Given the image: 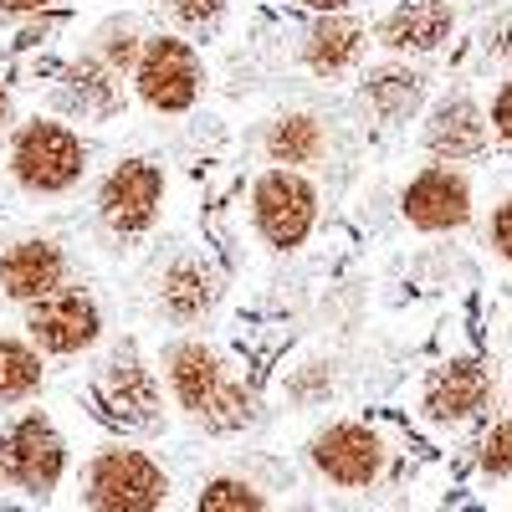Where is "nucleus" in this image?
<instances>
[{
    "label": "nucleus",
    "instance_id": "f257e3e1",
    "mask_svg": "<svg viewBox=\"0 0 512 512\" xmlns=\"http://www.w3.org/2000/svg\"><path fill=\"white\" fill-rule=\"evenodd\" d=\"M164 492V472L139 451H103L88 472V502L103 512H149Z\"/></svg>",
    "mask_w": 512,
    "mask_h": 512
},
{
    "label": "nucleus",
    "instance_id": "f03ea898",
    "mask_svg": "<svg viewBox=\"0 0 512 512\" xmlns=\"http://www.w3.org/2000/svg\"><path fill=\"white\" fill-rule=\"evenodd\" d=\"M16 180L36 195H57L82 175V144L67 134L62 123H26L16 139Z\"/></svg>",
    "mask_w": 512,
    "mask_h": 512
},
{
    "label": "nucleus",
    "instance_id": "7ed1b4c3",
    "mask_svg": "<svg viewBox=\"0 0 512 512\" xmlns=\"http://www.w3.org/2000/svg\"><path fill=\"white\" fill-rule=\"evenodd\" d=\"M0 451H6V472L26 487V492H52L57 477H62V436L52 431V420L41 415H26L16 420L6 441H0Z\"/></svg>",
    "mask_w": 512,
    "mask_h": 512
},
{
    "label": "nucleus",
    "instance_id": "20e7f679",
    "mask_svg": "<svg viewBox=\"0 0 512 512\" xmlns=\"http://www.w3.org/2000/svg\"><path fill=\"white\" fill-rule=\"evenodd\" d=\"M195 88H200V67H195V52L175 36H159L149 41V52L139 62V93L144 103L164 108V113H180L195 103Z\"/></svg>",
    "mask_w": 512,
    "mask_h": 512
},
{
    "label": "nucleus",
    "instance_id": "39448f33",
    "mask_svg": "<svg viewBox=\"0 0 512 512\" xmlns=\"http://www.w3.org/2000/svg\"><path fill=\"white\" fill-rule=\"evenodd\" d=\"M98 410L113 420V425H139V431H149L154 425V410H159V395H154V379L149 369L139 364L134 349H118L98 379V390H93Z\"/></svg>",
    "mask_w": 512,
    "mask_h": 512
},
{
    "label": "nucleus",
    "instance_id": "423d86ee",
    "mask_svg": "<svg viewBox=\"0 0 512 512\" xmlns=\"http://www.w3.org/2000/svg\"><path fill=\"white\" fill-rule=\"evenodd\" d=\"M31 338L41 349H52V354H77V349H88L93 338H98V308H93V297H82V292H47V297H36V308H31Z\"/></svg>",
    "mask_w": 512,
    "mask_h": 512
},
{
    "label": "nucleus",
    "instance_id": "0eeeda50",
    "mask_svg": "<svg viewBox=\"0 0 512 512\" xmlns=\"http://www.w3.org/2000/svg\"><path fill=\"white\" fill-rule=\"evenodd\" d=\"M256 226H262L272 246H297L313 226V190L297 175H287V169L267 175L256 185Z\"/></svg>",
    "mask_w": 512,
    "mask_h": 512
},
{
    "label": "nucleus",
    "instance_id": "6e6552de",
    "mask_svg": "<svg viewBox=\"0 0 512 512\" xmlns=\"http://www.w3.org/2000/svg\"><path fill=\"white\" fill-rule=\"evenodd\" d=\"M159 190H164V180H159L154 164H144V159L118 164L113 175H108V185H103V221L113 231H123V236L128 231H144L154 221Z\"/></svg>",
    "mask_w": 512,
    "mask_h": 512
},
{
    "label": "nucleus",
    "instance_id": "1a4fd4ad",
    "mask_svg": "<svg viewBox=\"0 0 512 512\" xmlns=\"http://www.w3.org/2000/svg\"><path fill=\"white\" fill-rule=\"evenodd\" d=\"M313 466L338 487H369L379 477V441L364 425H328L313 441Z\"/></svg>",
    "mask_w": 512,
    "mask_h": 512
},
{
    "label": "nucleus",
    "instance_id": "9d476101",
    "mask_svg": "<svg viewBox=\"0 0 512 512\" xmlns=\"http://www.w3.org/2000/svg\"><path fill=\"white\" fill-rule=\"evenodd\" d=\"M405 216L420 231H451L472 216V195H466V180L451 175V169H425L420 180H410L405 190Z\"/></svg>",
    "mask_w": 512,
    "mask_h": 512
},
{
    "label": "nucleus",
    "instance_id": "9b49d317",
    "mask_svg": "<svg viewBox=\"0 0 512 512\" xmlns=\"http://www.w3.org/2000/svg\"><path fill=\"white\" fill-rule=\"evenodd\" d=\"M0 287L21 303H36L62 287V251L47 246V241H21L0 256Z\"/></svg>",
    "mask_w": 512,
    "mask_h": 512
},
{
    "label": "nucleus",
    "instance_id": "f8f14e48",
    "mask_svg": "<svg viewBox=\"0 0 512 512\" xmlns=\"http://www.w3.org/2000/svg\"><path fill=\"white\" fill-rule=\"evenodd\" d=\"M487 390H492L487 369L472 364V359H456V364L431 374V384H425V410L436 420H466L472 410H482Z\"/></svg>",
    "mask_w": 512,
    "mask_h": 512
},
{
    "label": "nucleus",
    "instance_id": "ddd939ff",
    "mask_svg": "<svg viewBox=\"0 0 512 512\" xmlns=\"http://www.w3.org/2000/svg\"><path fill=\"white\" fill-rule=\"evenodd\" d=\"M451 31V0H405V6L384 21V47L395 52H431Z\"/></svg>",
    "mask_w": 512,
    "mask_h": 512
},
{
    "label": "nucleus",
    "instance_id": "4468645a",
    "mask_svg": "<svg viewBox=\"0 0 512 512\" xmlns=\"http://www.w3.org/2000/svg\"><path fill=\"white\" fill-rule=\"evenodd\" d=\"M487 139V123L482 113L466 103V98H451L431 113V128H425V144H431V154L441 159H466V154H477Z\"/></svg>",
    "mask_w": 512,
    "mask_h": 512
},
{
    "label": "nucleus",
    "instance_id": "2eb2a0df",
    "mask_svg": "<svg viewBox=\"0 0 512 512\" xmlns=\"http://www.w3.org/2000/svg\"><path fill=\"white\" fill-rule=\"evenodd\" d=\"M169 379H175L180 405L195 410V415L210 405V395L221 390L216 359H210V349H200V344H180V349H175V359H169Z\"/></svg>",
    "mask_w": 512,
    "mask_h": 512
},
{
    "label": "nucleus",
    "instance_id": "dca6fc26",
    "mask_svg": "<svg viewBox=\"0 0 512 512\" xmlns=\"http://www.w3.org/2000/svg\"><path fill=\"white\" fill-rule=\"evenodd\" d=\"M354 57H359V26H354V21L328 16V21L313 26V36H308V62H313L318 72H338V67H349Z\"/></svg>",
    "mask_w": 512,
    "mask_h": 512
},
{
    "label": "nucleus",
    "instance_id": "f3484780",
    "mask_svg": "<svg viewBox=\"0 0 512 512\" xmlns=\"http://www.w3.org/2000/svg\"><path fill=\"white\" fill-rule=\"evenodd\" d=\"M210 297H216V287H210V277L195 267V262H180V267H169L164 277V308L175 313V318H195L210 308Z\"/></svg>",
    "mask_w": 512,
    "mask_h": 512
},
{
    "label": "nucleus",
    "instance_id": "a211bd4d",
    "mask_svg": "<svg viewBox=\"0 0 512 512\" xmlns=\"http://www.w3.org/2000/svg\"><path fill=\"white\" fill-rule=\"evenodd\" d=\"M267 149L277 164H313L323 154V128L313 118H282L267 134Z\"/></svg>",
    "mask_w": 512,
    "mask_h": 512
},
{
    "label": "nucleus",
    "instance_id": "6ab92c4d",
    "mask_svg": "<svg viewBox=\"0 0 512 512\" xmlns=\"http://www.w3.org/2000/svg\"><path fill=\"white\" fill-rule=\"evenodd\" d=\"M420 98H425V88H420V77L415 72H379L374 82H369V103H374V113L379 118H410L415 108H420Z\"/></svg>",
    "mask_w": 512,
    "mask_h": 512
},
{
    "label": "nucleus",
    "instance_id": "aec40b11",
    "mask_svg": "<svg viewBox=\"0 0 512 512\" xmlns=\"http://www.w3.org/2000/svg\"><path fill=\"white\" fill-rule=\"evenodd\" d=\"M62 103H67V108H82V113H93V118L113 113V82H108V72H103L98 62H77L72 77H67Z\"/></svg>",
    "mask_w": 512,
    "mask_h": 512
},
{
    "label": "nucleus",
    "instance_id": "412c9836",
    "mask_svg": "<svg viewBox=\"0 0 512 512\" xmlns=\"http://www.w3.org/2000/svg\"><path fill=\"white\" fill-rule=\"evenodd\" d=\"M36 384H41V359L16 338H0V405L31 395Z\"/></svg>",
    "mask_w": 512,
    "mask_h": 512
},
{
    "label": "nucleus",
    "instance_id": "4be33fe9",
    "mask_svg": "<svg viewBox=\"0 0 512 512\" xmlns=\"http://www.w3.org/2000/svg\"><path fill=\"white\" fill-rule=\"evenodd\" d=\"M200 420L210 425V431H236L241 420H251V395L236 390V384H231V390H216L210 405L200 410Z\"/></svg>",
    "mask_w": 512,
    "mask_h": 512
},
{
    "label": "nucleus",
    "instance_id": "5701e85b",
    "mask_svg": "<svg viewBox=\"0 0 512 512\" xmlns=\"http://www.w3.org/2000/svg\"><path fill=\"white\" fill-rule=\"evenodd\" d=\"M262 507V492L246 482H210L200 492V512H256Z\"/></svg>",
    "mask_w": 512,
    "mask_h": 512
},
{
    "label": "nucleus",
    "instance_id": "b1692460",
    "mask_svg": "<svg viewBox=\"0 0 512 512\" xmlns=\"http://www.w3.org/2000/svg\"><path fill=\"white\" fill-rule=\"evenodd\" d=\"M482 466L492 477H512V420L492 425L487 441H482Z\"/></svg>",
    "mask_w": 512,
    "mask_h": 512
},
{
    "label": "nucleus",
    "instance_id": "393cba45",
    "mask_svg": "<svg viewBox=\"0 0 512 512\" xmlns=\"http://www.w3.org/2000/svg\"><path fill=\"white\" fill-rule=\"evenodd\" d=\"M169 6H175V16H180V21H190V26H205V21H216L221 0H169Z\"/></svg>",
    "mask_w": 512,
    "mask_h": 512
},
{
    "label": "nucleus",
    "instance_id": "a878e982",
    "mask_svg": "<svg viewBox=\"0 0 512 512\" xmlns=\"http://www.w3.org/2000/svg\"><path fill=\"white\" fill-rule=\"evenodd\" d=\"M108 62H113V67H134V62H139L134 36H113V41H108Z\"/></svg>",
    "mask_w": 512,
    "mask_h": 512
},
{
    "label": "nucleus",
    "instance_id": "bb28decb",
    "mask_svg": "<svg viewBox=\"0 0 512 512\" xmlns=\"http://www.w3.org/2000/svg\"><path fill=\"white\" fill-rule=\"evenodd\" d=\"M492 123H497V134L512 144V82L502 88V98H497V108H492Z\"/></svg>",
    "mask_w": 512,
    "mask_h": 512
},
{
    "label": "nucleus",
    "instance_id": "cd10ccee",
    "mask_svg": "<svg viewBox=\"0 0 512 512\" xmlns=\"http://www.w3.org/2000/svg\"><path fill=\"white\" fill-rule=\"evenodd\" d=\"M492 236H497V246H502V256H512V200L497 210V221H492Z\"/></svg>",
    "mask_w": 512,
    "mask_h": 512
},
{
    "label": "nucleus",
    "instance_id": "c85d7f7f",
    "mask_svg": "<svg viewBox=\"0 0 512 512\" xmlns=\"http://www.w3.org/2000/svg\"><path fill=\"white\" fill-rule=\"evenodd\" d=\"M41 0H0V16H11V11H36Z\"/></svg>",
    "mask_w": 512,
    "mask_h": 512
},
{
    "label": "nucleus",
    "instance_id": "c756f323",
    "mask_svg": "<svg viewBox=\"0 0 512 512\" xmlns=\"http://www.w3.org/2000/svg\"><path fill=\"white\" fill-rule=\"evenodd\" d=\"M313 11H333V6H344V0H308Z\"/></svg>",
    "mask_w": 512,
    "mask_h": 512
},
{
    "label": "nucleus",
    "instance_id": "7c9ffc66",
    "mask_svg": "<svg viewBox=\"0 0 512 512\" xmlns=\"http://www.w3.org/2000/svg\"><path fill=\"white\" fill-rule=\"evenodd\" d=\"M0 118H6V93H0Z\"/></svg>",
    "mask_w": 512,
    "mask_h": 512
},
{
    "label": "nucleus",
    "instance_id": "2f4dec72",
    "mask_svg": "<svg viewBox=\"0 0 512 512\" xmlns=\"http://www.w3.org/2000/svg\"><path fill=\"white\" fill-rule=\"evenodd\" d=\"M0 472H6V451H0Z\"/></svg>",
    "mask_w": 512,
    "mask_h": 512
}]
</instances>
